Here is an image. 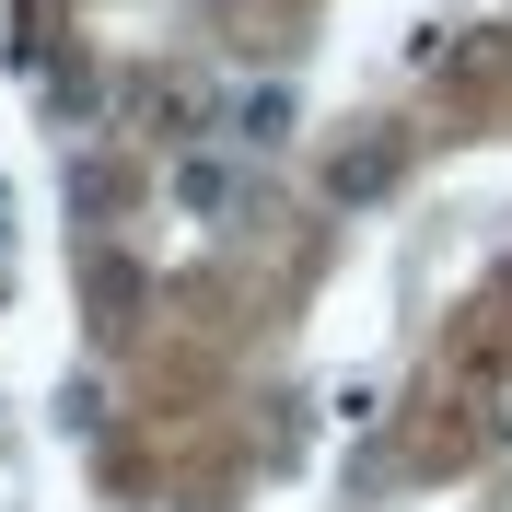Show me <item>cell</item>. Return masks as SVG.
Masks as SVG:
<instances>
[{
  "instance_id": "6da1fadb",
  "label": "cell",
  "mask_w": 512,
  "mask_h": 512,
  "mask_svg": "<svg viewBox=\"0 0 512 512\" xmlns=\"http://www.w3.org/2000/svg\"><path fill=\"white\" fill-rule=\"evenodd\" d=\"M175 198H187L198 222H222L233 198H245V175H233V163H210V152H187V163H175Z\"/></svg>"
},
{
  "instance_id": "7a4b0ae2",
  "label": "cell",
  "mask_w": 512,
  "mask_h": 512,
  "mask_svg": "<svg viewBox=\"0 0 512 512\" xmlns=\"http://www.w3.org/2000/svg\"><path fill=\"white\" fill-rule=\"evenodd\" d=\"M338 198H384L396 187V140H361V152H338V175H326Z\"/></svg>"
},
{
  "instance_id": "3957f363",
  "label": "cell",
  "mask_w": 512,
  "mask_h": 512,
  "mask_svg": "<svg viewBox=\"0 0 512 512\" xmlns=\"http://www.w3.org/2000/svg\"><path fill=\"white\" fill-rule=\"evenodd\" d=\"M233 128H245L256 152H268V140H291V94H245V105H233Z\"/></svg>"
},
{
  "instance_id": "277c9868",
  "label": "cell",
  "mask_w": 512,
  "mask_h": 512,
  "mask_svg": "<svg viewBox=\"0 0 512 512\" xmlns=\"http://www.w3.org/2000/svg\"><path fill=\"white\" fill-rule=\"evenodd\" d=\"M478 396H489V431H512V361H501V373L478 384Z\"/></svg>"
}]
</instances>
